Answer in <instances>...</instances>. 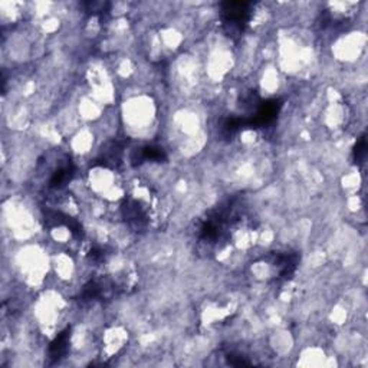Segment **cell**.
Wrapping results in <instances>:
<instances>
[{
	"label": "cell",
	"mask_w": 368,
	"mask_h": 368,
	"mask_svg": "<svg viewBox=\"0 0 368 368\" xmlns=\"http://www.w3.org/2000/svg\"><path fill=\"white\" fill-rule=\"evenodd\" d=\"M141 157L145 160H152V161H161L164 160V151L161 148H157V147H145L143 150V154Z\"/></svg>",
	"instance_id": "cell-5"
},
{
	"label": "cell",
	"mask_w": 368,
	"mask_h": 368,
	"mask_svg": "<svg viewBox=\"0 0 368 368\" xmlns=\"http://www.w3.org/2000/svg\"><path fill=\"white\" fill-rule=\"evenodd\" d=\"M68 342H69V331L62 332L58 338L52 342L51 350H49L52 358H61L62 355H65L68 351Z\"/></svg>",
	"instance_id": "cell-3"
},
{
	"label": "cell",
	"mask_w": 368,
	"mask_h": 368,
	"mask_svg": "<svg viewBox=\"0 0 368 368\" xmlns=\"http://www.w3.org/2000/svg\"><path fill=\"white\" fill-rule=\"evenodd\" d=\"M222 16L224 25L230 29L242 30L249 21V3L245 2H227L222 5Z\"/></svg>",
	"instance_id": "cell-1"
},
{
	"label": "cell",
	"mask_w": 368,
	"mask_h": 368,
	"mask_svg": "<svg viewBox=\"0 0 368 368\" xmlns=\"http://www.w3.org/2000/svg\"><path fill=\"white\" fill-rule=\"evenodd\" d=\"M71 170H69V167H65V168H59L56 173L52 176L51 179V186L55 188H59L62 187L64 184H65L66 181L71 179Z\"/></svg>",
	"instance_id": "cell-4"
},
{
	"label": "cell",
	"mask_w": 368,
	"mask_h": 368,
	"mask_svg": "<svg viewBox=\"0 0 368 368\" xmlns=\"http://www.w3.org/2000/svg\"><path fill=\"white\" fill-rule=\"evenodd\" d=\"M124 217L135 229H143L147 224V215L144 207L135 200H130L124 206Z\"/></svg>",
	"instance_id": "cell-2"
},
{
	"label": "cell",
	"mask_w": 368,
	"mask_h": 368,
	"mask_svg": "<svg viewBox=\"0 0 368 368\" xmlns=\"http://www.w3.org/2000/svg\"><path fill=\"white\" fill-rule=\"evenodd\" d=\"M365 140L362 138L358 145H357V148H355V156H357V160H361L364 159V156H365Z\"/></svg>",
	"instance_id": "cell-6"
}]
</instances>
